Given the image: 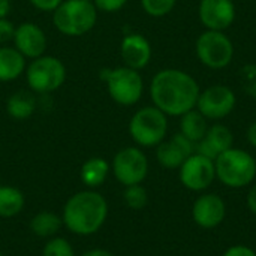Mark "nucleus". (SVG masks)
Segmentation results:
<instances>
[{
  "instance_id": "nucleus-1",
  "label": "nucleus",
  "mask_w": 256,
  "mask_h": 256,
  "mask_svg": "<svg viewBox=\"0 0 256 256\" xmlns=\"http://www.w3.org/2000/svg\"><path fill=\"white\" fill-rule=\"evenodd\" d=\"M200 93L196 80L180 69H162L153 76L150 84L153 105L172 117H182L188 111L195 110Z\"/></svg>"
},
{
  "instance_id": "nucleus-2",
  "label": "nucleus",
  "mask_w": 256,
  "mask_h": 256,
  "mask_svg": "<svg viewBox=\"0 0 256 256\" xmlns=\"http://www.w3.org/2000/svg\"><path fill=\"white\" fill-rule=\"evenodd\" d=\"M108 218V202L102 194L88 189L74 194L64 204L63 225L75 236L96 234Z\"/></svg>"
},
{
  "instance_id": "nucleus-3",
  "label": "nucleus",
  "mask_w": 256,
  "mask_h": 256,
  "mask_svg": "<svg viewBox=\"0 0 256 256\" xmlns=\"http://www.w3.org/2000/svg\"><path fill=\"white\" fill-rule=\"evenodd\" d=\"M98 21V9L93 0H63L52 12L56 28L66 36H82Z\"/></svg>"
},
{
  "instance_id": "nucleus-4",
  "label": "nucleus",
  "mask_w": 256,
  "mask_h": 256,
  "mask_svg": "<svg viewBox=\"0 0 256 256\" xmlns=\"http://www.w3.org/2000/svg\"><path fill=\"white\" fill-rule=\"evenodd\" d=\"M216 177L228 188L240 189L250 184L256 177V160L242 148L231 147L214 160Z\"/></svg>"
},
{
  "instance_id": "nucleus-5",
  "label": "nucleus",
  "mask_w": 256,
  "mask_h": 256,
  "mask_svg": "<svg viewBox=\"0 0 256 256\" xmlns=\"http://www.w3.org/2000/svg\"><path fill=\"white\" fill-rule=\"evenodd\" d=\"M166 132V114H164L154 105L138 110L129 122V134L132 140L141 147L159 146L165 140Z\"/></svg>"
},
{
  "instance_id": "nucleus-6",
  "label": "nucleus",
  "mask_w": 256,
  "mask_h": 256,
  "mask_svg": "<svg viewBox=\"0 0 256 256\" xmlns=\"http://www.w3.org/2000/svg\"><path fill=\"white\" fill-rule=\"evenodd\" d=\"M102 78L106 82V90L114 102L123 106L135 105L144 92V81L138 70L128 66L105 69Z\"/></svg>"
},
{
  "instance_id": "nucleus-7",
  "label": "nucleus",
  "mask_w": 256,
  "mask_h": 256,
  "mask_svg": "<svg viewBox=\"0 0 256 256\" xmlns=\"http://www.w3.org/2000/svg\"><path fill=\"white\" fill-rule=\"evenodd\" d=\"M26 78L32 92L51 93L63 86L66 80V68L54 56H40L27 68Z\"/></svg>"
},
{
  "instance_id": "nucleus-8",
  "label": "nucleus",
  "mask_w": 256,
  "mask_h": 256,
  "mask_svg": "<svg viewBox=\"0 0 256 256\" xmlns=\"http://www.w3.org/2000/svg\"><path fill=\"white\" fill-rule=\"evenodd\" d=\"M196 56L200 62L210 69L226 68L234 57V45L231 39L218 30H206L196 39Z\"/></svg>"
},
{
  "instance_id": "nucleus-9",
  "label": "nucleus",
  "mask_w": 256,
  "mask_h": 256,
  "mask_svg": "<svg viewBox=\"0 0 256 256\" xmlns=\"http://www.w3.org/2000/svg\"><path fill=\"white\" fill-rule=\"evenodd\" d=\"M111 170L117 182L123 186L141 184L148 174V160L138 147H126L117 152Z\"/></svg>"
},
{
  "instance_id": "nucleus-10",
  "label": "nucleus",
  "mask_w": 256,
  "mask_h": 256,
  "mask_svg": "<svg viewBox=\"0 0 256 256\" xmlns=\"http://www.w3.org/2000/svg\"><path fill=\"white\" fill-rule=\"evenodd\" d=\"M237 99L234 92L228 86L216 84L200 93L196 110L207 120H220L232 112Z\"/></svg>"
},
{
  "instance_id": "nucleus-11",
  "label": "nucleus",
  "mask_w": 256,
  "mask_h": 256,
  "mask_svg": "<svg viewBox=\"0 0 256 256\" xmlns=\"http://www.w3.org/2000/svg\"><path fill=\"white\" fill-rule=\"evenodd\" d=\"M216 178L214 160L194 153L180 166V182L182 184L194 192L207 189Z\"/></svg>"
},
{
  "instance_id": "nucleus-12",
  "label": "nucleus",
  "mask_w": 256,
  "mask_h": 256,
  "mask_svg": "<svg viewBox=\"0 0 256 256\" xmlns=\"http://www.w3.org/2000/svg\"><path fill=\"white\" fill-rule=\"evenodd\" d=\"M198 15L207 30L224 32L236 20L234 0H201Z\"/></svg>"
},
{
  "instance_id": "nucleus-13",
  "label": "nucleus",
  "mask_w": 256,
  "mask_h": 256,
  "mask_svg": "<svg viewBox=\"0 0 256 256\" xmlns=\"http://www.w3.org/2000/svg\"><path fill=\"white\" fill-rule=\"evenodd\" d=\"M15 48L27 58H38L46 50V36L44 30L34 22H22L15 27L14 34Z\"/></svg>"
},
{
  "instance_id": "nucleus-14",
  "label": "nucleus",
  "mask_w": 256,
  "mask_h": 256,
  "mask_svg": "<svg viewBox=\"0 0 256 256\" xmlns=\"http://www.w3.org/2000/svg\"><path fill=\"white\" fill-rule=\"evenodd\" d=\"M195 142H192L190 140H188L184 135L177 134L174 135L170 141H162L158 146L156 150V159L158 162L168 168V170H174V168H180L182 164L195 153Z\"/></svg>"
},
{
  "instance_id": "nucleus-15",
  "label": "nucleus",
  "mask_w": 256,
  "mask_h": 256,
  "mask_svg": "<svg viewBox=\"0 0 256 256\" xmlns=\"http://www.w3.org/2000/svg\"><path fill=\"white\" fill-rule=\"evenodd\" d=\"M226 207L224 200L216 194H206L200 196L192 207L194 220L206 230L219 226L225 219Z\"/></svg>"
},
{
  "instance_id": "nucleus-16",
  "label": "nucleus",
  "mask_w": 256,
  "mask_h": 256,
  "mask_svg": "<svg viewBox=\"0 0 256 256\" xmlns=\"http://www.w3.org/2000/svg\"><path fill=\"white\" fill-rule=\"evenodd\" d=\"M120 56L124 62V66L140 70L146 68L152 58V45L140 33H129L122 39Z\"/></svg>"
},
{
  "instance_id": "nucleus-17",
  "label": "nucleus",
  "mask_w": 256,
  "mask_h": 256,
  "mask_svg": "<svg viewBox=\"0 0 256 256\" xmlns=\"http://www.w3.org/2000/svg\"><path fill=\"white\" fill-rule=\"evenodd\" d=\"M234 144V135L230 130V128H226L225 124L216 123L213 126H210L207 129L206 136L196 142L195 146V153L202 154L212 160H216V158L230 150Z\"/></svg>"
},
{
  "instance_id": "nucleus-18",
  "label": "nucleus",
  "mask_w": 256,
  "mask_h": 256,
  "mask_svg": "<svg viewBox=\"0 0 256 256\" xmlns=\"http://www.w3.org/2000/svg\"><path fill=\"white\" fill-rule=\"evenodd\" d=\"M26 57L10 46L0 48V82L16 80L26 69Z\"/></svg>"
},
{
  "instance_id": "nucleus-19",
  "label": "nucleus",
  "mask_w": 256,
  "mask_h": 256,
  "mask_svg": "<svg viewBox=\"0 0 256 256\" xmlns=\"http://www.w3.org/2000/svg\"><path fill=\"white\" fill-rule=\"evenodd\" d=\"M110 170H111V166L104 158H90L88 160H86L82 164L80 177H81V182L87 188L94 189L105 183V180L110 174Z\"/></svg>"
},
{
  "instance_id": "nucleus-20",
  "label": "nucleus",
  "mask_w": 256,
  "mask_h": 256,
  "mask_svg": "<svg viewBox=\"0 0 256 256\" xmlns=\"http://www.w3.org/2000/svg\"><path fill=\"white\" fill-rule=\"evenodd\" d=\"M62 226H63L62 218L48 210L36 213L30 220V231L36 237H40V238L56 237Z\"/></svg>"
},
{
  "instance_id": "nucleus-21",
  "label": "nucleus",
  "mask_w": 256,
  "mask_h": 256,
  "mask_svg": "<svg viewBox=\"0 0 256 256\" xmlns=\"http://www.w3.org/2000/svg\"><path fill=\"white\" fill-rule=\"evenodd\" d=\"M208 124H207V118L195 108L188 111L186 114L182 116L180 120V134L184 135L188 140H190L192 142H200L206 134H207Z\"/></svg>"
},
{
  "instance_id": "nucleus-22",
  "label": "nucleus",
  "mask_w": 256,
  "mask_h": 256,
  "mask_svg": "<svg viewBox=\"0 0 256 256\" xmlns=\"http://www.w3.org/2000/svg\"><path fill=\"white\" fill-rule=\"evenodd\" d=\"M36 110V99L28 92H16L6 102V112L15 120H27Z\"/></svg>"
},
{
  "instance_id": "nucleus-23",
  "label": "nucleus",
  "mask_w": 256,
  "mask_h": 256,
  "mask_svg": "<svg viewBox=\"0 0 256 256\" xmlns=\"http://www.w3.org/2000/svg\"><path fill=\"white\" fill-rule=\"evenodd\" d=\"M26 206L24 194L14 186H0V218H14Z\"/></svg>"
},
{
  "instance_id": "nucleus-24",
  "label": "nucleus",
  "mask_w": 256,
  "mask_h": 256,
  "mask_svg": "<svg viewBox=\"0 0 256 256\" xmlns=\"http://www.w3.org/2000/svg\"><path fill=\"white\" fill-rule=\"evenodd\" d=\"M124 202L129 208L132 210H141L147 206L148 201V195L147 190L141 186V184H134V186H128L124 194H123Z\"/></svg>"
},
{
  "instance_id": "nucleus-25",
  "label": "nucleus",
  "mask_w": 256,
  "mask_h": 256,
  "mask_svg": "<svg viewBox=\"0 0 256 256\" xmlns=\"http://www.w3.org/2000/svg\"><path fill=\"white\" fill-rule=\"evenodd\" d=\"M42 256H75V250L66 238L56 236L45 243Z\"/></svg>"
},
{
  "instance_id": "nucleus-26",
  "label": "nucleus",
  "mask_w": 256,
  "mask_h": 256,
  "mask_svg": "<svg viewBox=\"0 0 256 256\" xmlns=\"http://www.w3.org/2000/svg\"><path fill=\"white\" fill-rule=\"evenodd\" d=\"M177 0H141V6L144 12L154 18L168 15L174 9Z\"/></svg>"
},
{
  "instance_id": "nucleus-27",
  "label": "nucleus",
  "mask_w": 256,
  "mask_h": 256,
  "mask_svg": "<svg viewBox=\"0 0 256 256\" xmlns=\"http://www.w3.org/2000/svg\"><path fill=\"white\" fill-rule=\"evenodd\" d=\"M240 81L243 90L256 99V64H246L240 69Z\"/></svg>"
},
{
  "instance_id": "nucleus-28",
  "label": "nucleus",
  "mask_w": 256,
  "mask_h": 256,
  "mask_svg": "<svg viewBox=\"0 0 256 256\" xmlns=\"http://www.w3.org/2000/svg\"><path fill=\"white\" fill-rule=\"evenodd\" d=\"M93 3H94L98 10H102V12H117V10H120L128 3V0H93Z\"/></svg>"
},
{
  "instance_id": "nucleus-29",
  "label": "nucleus",
  "mask_w": 256,
  "mask_h": 256,
  "mask_svg": "<svg viewBox=\"0 0 256 256\" xmlns=\"http://www.w3.org/2000/svg\"><path fill=\"white\" fill-rule=\"evenodd\" d=\"M15 34V26L6 18H0V44L9 42L14 39Z\"/></svg>"
},
{
  "instance_id": "nucleus-30",
  "label": "nucleus",
  "mask_w": 256,
  "mask_h": 256,
  "mask_svg": "<svg viewBox=\"0 0 256 256\" xmlns=\"http://www.w3.org/2000/svg\"><path fill=\"white\" fill-rule=\"evenodd\" d=\"M36 9L44 12H54L63 0H28Z\"/></svg>"
},
{
  "instance_id": "nucleus-31",
  "label": "nucleus",
  "mask_w": 256,
  "mask_h": 256,
  "mask_svg": "<svg viewBox=\"0 0 256 256\" xmlns=\"http://www.w3.org/2000/svg\"><path fill=\"white\" fill-rule=\"evenodd\" d=\"M224 256H256V254L250 249V248L238 244V246L230 248V249L225 252V255Z\"/></svg>"
},
{
  "instance_id": "nucleus-32",
  "label": "nucleus",
  "mask_w": 256,
  "mask_h": 256,
  "mask_svg": "<svg viewBox=\"0 0 256 256\" xmlns=\"http://www.w3.org/2000/svg\"><path fill=\"white\" fill-rule=\"evenodd\" d=\"M248 206H249V210L256 214V186L252 188V190L248 195Z\"/></svg>"
},
{
  "instance_id": "nucleus-33",
  "label": "nucleus",
  "mask_w": 256,
  "mask_h": 256,
  "mask_svg": "<svg viewBox=\"0 0 256 256\" xmlns=\"http://www.w3.org/2000/svg\"><path fill=\"white\" fill-rule=\"evenodd\" d=\"M81 256H114L110 250L106 249H92V250H87L84 252Z\"/></svg>"
},
{
  "instance_id": "nucleus-34",
  "label": "nucleus",
  "mask_w": 256,
  "mask_h": 256,
  "mask_svg": "<svg viewBox=\"0 0 256 256\" xmlns=\"http://www.w3.org/2000/svg\"><path fill=\"white\" fill-rule=\"evenodd\" d=\"M248 141L256 147V122H254L250 126H249V129H248Z\"/></svg>"
},
{
  "instance_id": "nucleus-35",
  "label": "nucleus",
  "mask_w": 256,
  "mask_h": 256,
  "mask_svg": "<svg viewBox=\"0 0 256 256\" xmlns=\"http://www.w3.org/2000/svg\"><path fill=\"white\" fill-rule=\"evenodd\" d=\"M10 10V0H0V18H6Z\"/></svg>"
},
{
  "instance_id": "nucleus-36",
  "label": "nucleus",
  "mask_w": 256,
  "mask_h": 256,
  "mask_svg": "<svg viewBox=\"0 0 256 256\" xmlns=\"http://www.w3.org/2000/svg\"><path fill=\"white\" fill-rule=\"evenodd\" d=\"M0 256H3V254H2V252H0Z\"/></svg>"
}]
</instances>
